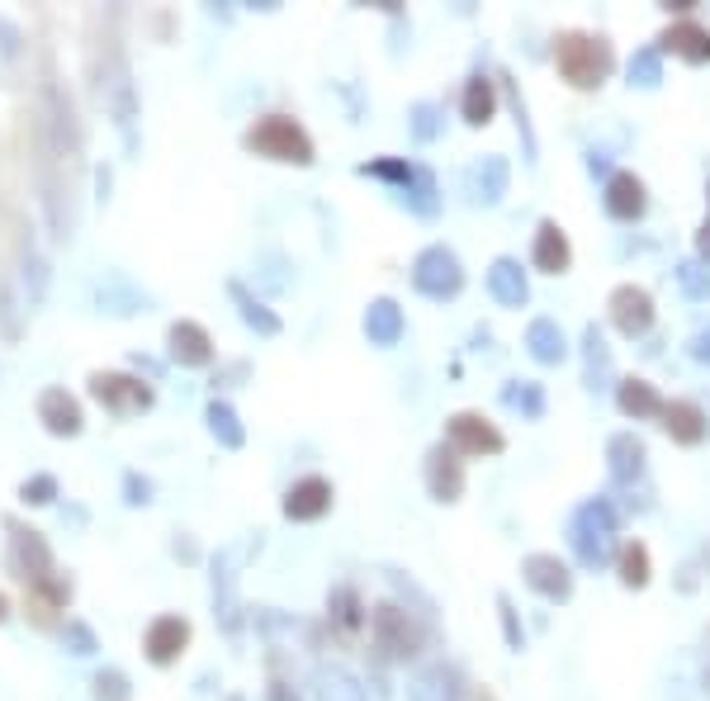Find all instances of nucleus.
Listing matches in <instances>:
<instances>
[{
	"instance_id": "nucleus-8",
	"label": "nucleus",
	"mask_w": 710,
	"mask_h": 701,
	"mask_svg": "<svg viewBox=\"0 0 710 701\" xmlns=\"http://www.w3.org/2000/svg\"><path fill=\"white\" fill-rule=\"evenodd\" d=\"M39 423L52 436H77L81 431V403L71 398L67 389H43L39 398Z\"/></svg>"
},
{
	"instance_id": "nucleus-18",
	"label": "nucleus",
	"mask_w": 710,
	"mask_h": 701,
	"mask_svg": "<svg viewBox=\"0 0 710 701\" xmlns=\"http://www.w3.org/2000/svg\"><path fill=\"white\" fill-rule=\"evenodd\" d=\"M663 48L682 52L687 62H710V29H701V24H672L663 33Z\"/></svg>"
},
{
	"instance_id": "nucleus-36",
	"label": "nucleus",
	"mask_w": 710,
	"mask_h": 701,
	"mask_svg": "<svg viewBox=\"0 0 710 701\" xmlns=\"http://www.w3.org/2000/svg\"><path fill=\"white\" fill-rule=\"evenodd\" d=\"M71 640H77V654H91L95 644H91V630L85 626H71Z\"/></svg>"
},
{
	"instance_id": "nucleus-3",
	"label": "nucleus",
	"mask_w": 710,
	"mask_h": 701,
	"mask_svg": "<svg viewBox=\"0 0 710 701\" xmlns=\"http://www.w3.org/2000/svg\"><path fill=\"white\" fill-rule=\"evenodd\" d=\"M611 536H616V521H611L607 507H597V502L582 507V512L574 517V526H568V540H574V550H578V559H582L588 569L607 565Z\"/></svg>"
},
{
	"instance_id": "nucleus-39",
	"label": "nucleus",
	"mask_w": 710,
	"mask_h": 701,
	"mask_svg": "<svg viewBox=\"0 0 710 701\" xmlns=\"http://www.w3.org/2000/svg\"><path fill=\"white\" fill-rule=\"evenodd\" d=\"M10 617V607H6V598H0V621H6Z\"/></svg>"
},
{
	"instance_id": "nucleus-38",
	"label": "nucleus",
	"mask_w": 710,
	"mask_h": 701,
	"mask_svg": "<svg viewBox=\"0 0 710 701\" xmlns=\"http://www.w3.org/2000/svg\"><path fill=\"white\" fill-rule=\"evenodd\" d=\"M701 256H710V223L701 227Z\"/></svg>"
},
{
	"instance_id": "nucleus-31",
	"label": "nucleus",
	"mask_w": 710,
	"mask_h": 701,
	"mask_svg": "<svg viewBox=\"0 0 710 701\" xmlns=\"http://www.w3.org/2000/svg\"><path fill=\"white\" fill-rule=\"evenodd\" d=\"M503 185H507V166L503 162H488V175L484 171H478V190H484V195H478V200H497V195H503Z\"/></svg>"
},
{
	"instance_id": "nucleus-30",
	"label": "nucleus",
	"mask_w": 710,
	"mask_h": 701,
	"mask_svg": "<svg viewBox=\"0 0 710 701\" xmlns=\"http://www.w3.org/2000/svg\"><path fill=\"white\" fill-rule=\"evenodd\" d=\"M323 701H361V688L346 673H323Z\"/></svg>"
},
{
	"instance_id": "nucleus-7",
	"label": "nucleus",
	"mask_w": 710,
	"mask_h": 701,
	"mask_svg": "<svg viewBox=\"0 0 710 701\" xmlns=\"http://www.w3.org/2000/svg\"><path fill=\"white\" fill-rule=\"evenodd\" d=\"M327 507H332V484L317 479V475L298 479L290 494H284V517H290V521H317Z\"/></svg>"
},
{
	"instance_id": "nucleus-32",
	"label": "nucleus",
	"mask_w": 710,
	"mask_h": 701,
	"mask_svg": "<svg viewBox=\"0 0 710 701\" xmlns=\"http://www.w3.org/2000/svg\"><path fill=\"white\" fill-rule=\"evenodd\" d=\"M507 408H526L530 417H540V389L530 384V389H507Z\"/></svg>"
},
{
	"instance_id": "nucleus-5",
	"label": "nucleus",
	"mask_w": 710,
	"mask_h": 701,
	"mask_svg": "<svg viewBox=\"0 0 710 701\" xmlns=\"http://www.w3.org/2000/svg\"><path fill=\"white\" fill-rule=\"evenodd\" d=\"M413 285H417L422 294H432V299H450V294H455L459 285H465V275H459L455 252H446V247H426V252L417 256Z\"/></svg>"
},
{
	"instance_id": "nucleus-23",
	"label": "nucleus",
	"mask_w": 710,
	"mask_h": 701,
	"mask_svg": "<svg viewBox=\"0 0 710 701\" xmlns=\"http://www.w3.org/2000/svg\"><path fill=\"white\" fill-rule=\"evenodd\" d=\"M611 469H616L620 484H626L630 475H639V469H645V446H639L635 436H616L611 441Z\"/></svg>"
},
{
	"instance_id": "nucleus-12",
	"label": "nucleus",
	"mask_w": 710,
	"mask_h": 701,
	"mask_svg": "<svg viewBox=\"0 0 710 701\" xmlns=\"http://www.w3.org/2000/svg\"><path fill=\"white\" fill-rule=\"evenodd\" d=\"M426 484H432V494H436L440 502H455L459 488H465V469H459V460H455L446 446L432 450V460H426Z\"/></svg>"
},
{
	"instance_id": "nucleus-25",
	"label": "nucleus",
	"mask_w": 710,
	"mask_h": 701,
	"mask_svg": "<svg viewBox=\"0 0 710 701\" xmlns=\"http://www.w3.org/2000/svg\"><path fill=\"white\" fill-rule=\"evenodd\" d=\"M488 114H493V85L484 77H474L465 91V119L469 124H488Z\"/></svg>"
},
{
	"instance_id": "nucleus-21",
	"label": "nucleus",
	"mask_w": 710,
	"mask_h": 701,
	"mask_svg": "<svg viewBox=\"0 0 710 701\" xmlns=\"http://www.w3.org/2000/svg\"><path fill=\"white\" fill-rule=\"evenodd\" d=\"M663 417H668V431L678 436V441H687V446L706 436V417H701L697 403H672V408H663Z\"/></svg>"
},
{
	"instance_id": "nucleus-27",
	"label": "nucleus",
	"mask_w": 710,
	"mask_h": 701,
	"mask_svg": "<svg viewBox=\"0 0 710 701\" xmlns=\"http://www.w3.org/2000/svg\"><path fill=\"white\" fill-rule=\"evenodd\" d=\"M227 289H233V299L242 304V318H246V323H252V327H261L265 337H271V332H280V318H271V313H265V308H261V304H256V299H252V294H246L242 285H227Z\"/></svg>"
},
{
	"instance_id": "nucleus-10",
	"label": "nucleus",
	"mask_w": 710,
	"mask_h": 701,
	"mask_svg": "<svg viewBox=\"0 0 710 701\" xmlns=\"http://www.w3.org/2000/svg\"><path fill=\"white\" fill-rule=\"evenodd\" d=\"M190 644V621L181 617H156L148 626V659L152 663H171Z\"/></svg>"
},
{
	"instance_id": "nucleus-33",
	"label": "nucleus",
	"mask_w": 710,
	"mask_h": 701,
	"mask_svg": "<svg viewBox=\"0 0 710 701\" xmlns=\"http://www.w3.org/2000/svg\"><path fill=\"white\" fill-rule=\"evenodd\" d=\"M332 602H336V621H342L346 630H351V626H361V611H355V592H351V588H342Z\"/></svg>"
},
{
	"instance_id": "nucleus-4",
	"label": "nucleus",
	"mask_w": 710,
	"mask_h": 701,
	"mask_svg": "<svg viewBox=\"0 0 710 701\" xmlns=\"http://www.w3.org/2000/svg\"><path fill=\"white\" fill-rule=\"evenodd\" d=\"M611 67V52L601 48V39H582V33H564L559 39V72L574 85H597Z\"/></svg>"
},
{
	"instance_id": "nucleus-14",
	"label": "nucleus",
	"mask_w": 710,
	"mask_h": 701,
	"mask_svg": "<svg viewBox=\"0 0 710 701\" xmlns=\"http://www.w3.org/2000/svg\"><path fill=\"white\" fill-rule=\"evenodd\" d=\"M526 583L540 588L545 598H568V569L555 555H530L526 559Z\"/></svg>"
},
{
	"instance_id": "nucleus-13",
	"label": "nucleus",
	"mask_w": 710,
	"mask_h": 701,
	"mask_svg": "<svg viewBox=\"0 0 710 701\" xmlns=\"http://www.w3.org/2000/svg\"><path fill=\"white\" fill-rule=\"evenodd\" d=\"M171 356L181 365H209V356H213L209 332L200 323H175L171 327Z\"/></svg>"
},
{
	"instance_id": "nucleus-35",
	"label": "nucleus",
	"mask_w": 710,
	"mask_h": 701,
	"mask_svg": "<svg viewBox=\"0 0 710 701\" xmlns=\"http://www.w3.org/2000/svg\"><path fill=\"white\" fill-rule=\"evenodd\" d=\"M95 692H100V697H123L129 688H123V673H100V678H95Z\"/></svg>"
},
{
	"instance_id": "nucleus-26",
	"label": "nucleus",
	"mask_w": 710,
	"mask_h": 701,
	"mask_svg": "<svg viewBox=\"0 0 710 701\" xmlns=\"http://www.w3.org/2000/svg\"><path fill=\"white\" fill-rule=\"evenodd\" d=\"M209 427H213V436H223V446H242V427H237V417H233V408L227 403H213L209 408Z\"/></svg>"
},
{
	"instance_id": "nucleus-29",
	"label": "nucleus",
	"mask_w": 710,
	"mask_h": 701,
	"mask_svg": "<svg viewBox=\"0 0 710 701\" xmlns=\"http://www.w3.org/2000/svg\"><path fill=\"white\" fill-rule=\"evenodd\" d=\"M659 77H663L659 52H635V62H630V81H635V85H659Z\"/></svg>"
},
{
	"instance_id": "nucleus-19",
	"label": "nucleus",
	"mask_w": 710,
	"mask_h": 701,
	"mask_svg": "<svg viewBox=\"0 0 710 701\" xmlns=\"http://www.w3.org/2000/svg\"><path fill=\"white\" fill-rule=\"evenodd\" d=\"M365 332H369V342H375V346H394V342L403 337V313H398V304H388V299L369 304Z\"/></svg>"
},
{
	"instance_id": "nucleus-28",
	"label": "nucleus",
	"mask_w": 710,
	"mask_h": 701,
	"mask_svg": "<svg viewBox=\"0 0 710 701\" xmlns=\"http://www.w3.org/2000/svg\"><path fill=\"white\" fill-rule=\"evenodd\" d=\"M620 578H626L630 588H645L649 583V555H645V546H626V555H620Z\"/></svg>"
},
{
	"instance_id": "nucleus-15",
	"label": "nucleus",
	"mask_w": 710,
	"mask_h": 701,
	"mask_svg": "<svg viewBox=\"0 0 710 701\" xmlns=\"http://www.w3.org/2000/svg\"><path fill=\"white\" fill-rule=\"evenodd\" d=\"M488 289L497 294V304H507V308H521L526 304V275L517 261H493V271H488Z\"/></svg>"
},
{
	"instance_id": "nucleus-16",
	"label": "nucleus",
	"mask_w": 710,
	"mask_h": 701,
	"mask_svg": "<svg viewBox=\"0 0 710 701\" xmlns=\"http://www.w3.org/2000/svg\"><path fill=\"white\" fill-rule=\"evenodd\" d=\"M607 209L616 219H639L645 214V185L635 181V175H611V185H607Z\"/></svg>"
},
{
	"instance_id": "nucleus-20",
	"label": "nucleus",
	"mask_w": 710,
	"mask_h": 701,
	"mask_svg": "<svg viewBox=\"0 0 710 701\" xmlns=\"http://www.w3.org/2000/svg\"><path fill=\"white\" fill-rule=\"evenodd\" d=\"M536 266L559 275L568 266V242L559 233V223H540V237H536Z\"/></svg>"
},
{
	"instance_id": "nucleus-37",
	"label": "nucleus",
	"mask_w": 710,
	"mask_h": 701,
	"mask_svg": "<svg viewBox=\"0 0 710 701\" xmlns=\"http://www.w3.org/2000/svg\"><path fill=\"white\" fill-rule=\"evenodd\" d=\"M697 356L710 360V332H701V337H697Z\"/></svg>"
},
{
	"instance_id": "nucleus-6",
	"label": "nucleus",
	"mask_w": 710,
	"mask_h": 701,
	"mask_svg": "<svg viewBox=\"0 0 710 701\" xmlns=\"http://www.w3.org/2000/svg\"><path fill=\"white\" fill-rule=\"evenodd\" d=\"M91 394L104 403L110 413H142L152 403V389L142 379H129V375H91Z\"/></svg>"
},
{
	"instance_id": "nucleus-17",
	"label": "nucleus",
	"mask_w": 710,
	"mask_h": 701,
	"mask_svg": "<svg viewBox=\"0 0 710 701\" xmlns=\"http://www.w3.org/2000/svg\"><path fill=\"white\" fill-rule=\"evenodd\" d=\"M375 630H379L384 650H394V654H413L417 650V636H413V626L403 621L398 607H379L375 611Z\"/></svg>"
},
{
	"instance_id": "nucleus-24",
	"label": "nucleus",
	"mask_w": 710,
	"mask_h": 701,
	"mask_svg": "<svg viewBox=\"0 0 710 701\" xmlns=\"http://www.w3.org/2000/svg\"><path fill=\"white\" fill-rule=\"evenodd\" d=\"M526 342H530V350H536V360H559V356H564V332H559L555 323H549V318L530 323Z\"/></svg>"
},
{
	"instance_id": "nucleus-1",
	"label": "nucleus",
	"mask_w": 710,
	"mask_h": 701,
	"mask_svg": "<svg viewBox=\"0 0 710 701\" xmlns=\"http://www.w3.org/2000/svg\"><path fill=\"white\" fill-rule=\"evenodd\" d=\"M246 148L261 152V156H275V162H298L308 166L313 162V138L284 114H265L246 129Z\"/></svg>"
},
{
	"instance_id": "nucleus-9",
	"label": "nucleus",
	"mask_w": 710,
	"mask_h": 701,
	"mask_svg": "<svg viewBox=\"0 0 710 701\" xmlns=\"http://www.w3.org/2000/svg\"><path fill=\"white\" fill-rule=\"evenodd\" d=\"M450 441L465 455H497V450H503V436H497L484 417H474V413L450 417Z\"/></svg>"
},
{
	"instance_id": "nucleus-22",
	"label": "nucleus",
	"mask_w": 710,
	"mask_h": 701,
	"mask_svg": "<svg viewBox=\"0 0 710 701\" xmlns=\"http://www.w3.org/2000/svg\"><path fill=\"white\" fill-rule=\"evenodd\" d=\"M620 408H626L630 417H653V413H663V403H659V394H653V384L626 379L620 384Z\"/></svg>"
},
{
	"instance_id": "nucleus-11",
	"label": "nucleus",
	"mask_w": 710,
	"mask_h": 701,
	"mask_svg": "<svg viewBox=\"0 0 710 701\" xmlns=\"http://www.w3.org/2000/svg\"><path fill=\"white\" fill-rule=\"evenodd\" d=\"M611 313H616V323H620V332H626V337H639V332H649V323H653L649 294L635 289V285H626V289L611 294Z\"/></svg>"
},
{
	"instance_id": "nucleus-34",
	"label": "nucleus",
	"mask_w": 710,
	"mask_h": 701,
	"mask_svg": "<svg viewBox=\"0 0 710 701\" xmlns=\"http://www.w3.org/2000/svg\"><path fill=\"white\" fill-rule=\"evenodd\" d=\"M24 498H29V502H52V498H58V479H48V475L29 479V484H24Z\"/></svg>"
},
{
	"instance_id": "nucleus-2",
	"label": "nucleus",
	"mask_w": 710,
	"mask_h": 701,
	"mask_svg": "<svg viewBox=\"0 0 710 701\" xmlns=\"http://www.w3.org/2000/svg\"><path fill=\"white\" fill-rule=\"evenodd\" d=\"M10 569L24 578V588H48V583H58V565H52V550L43 546V536L39 531H24L20 521H10Z\"/></svg>"
}]
</instances>
